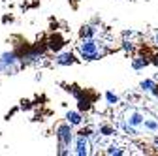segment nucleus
<instances>
[{
    "label": "nucleus",
    "instance_id": "1",
    "mask_svg": "<svg viewBox=\"0 0 158 156\" xmlns=\"http://www.w3.org/2000/svg\"><path fill=\"white\" fill-rule=\"evenodd\" d=\"M109 51L107 42H104L102 38H83V40L77 42L75 53L77 56L85 62H94V60H100L102 56H106Z\"/></svg>",
    "mask_w": 158,
    "mask_h": 156
},
{
    "label": "nucleus",
    "instance_id": "2",
    "mask_svg": "<svg viewBox=\"0 0 158 156\" xmlns=\"http://www.w3.org/2000/svg\"><path fill=\"white\" fill-rule=\"evenodd\" d=\"M55 138H56V154L58 156H70L72 154V145H73V138H75V132L73 126L64 122H58L55 126Z\"/></svg>",
    "mask_w": 158,
    "mask_h": 156
},
{
    "label": "nucleus",
    "instance_id": "3",
    "mask_svg": "<svg viewBox=\"0 0 158 156\" xmlns=\"http://www.w3.org/2000/svg\"><path fill=\"white\" fill-rule=\"evenodd\" d=\"M0 62L4 64V73H8V75H13V73H17L19 68H23L21 56H19L13 49L0 53Z\"/></svg>",
    "mask_w": 158,
    "mask_h": 156
},
{
    "label": "nucleus",
    "instance_id": "4",
    "mask_svg": "<svg viewBox=\"0 0 158 156\" xmlns=\"http://www.w3.org/2000/svg\"><path fill=\"white\" fill-rule=\"evenodd\" d=\"M145 113L147 111H143L141 107H135V105H126L124 109H123V119L128 122V124H132V126H135V128H139L141 130V124H143V119H145Z\"/></svg>",
    "mask_w": 158,
    "mask_h": 156
},
{
    "label": "nucleus",
    "instance_id": "5",
    "mask_svg": "<svg viewBox=\"0 0 158 156\" xmlns=\"http://www.w3.org/2000/svg\"><path fill=\"white\" fill-rule=\"evenodd\" d=\"M72 149H73L72 154H75V156H89V154H92V145H90L89 138H85V135L77 133V132H75Z\"/></svg>",
    "mask_w": 158,
    "mask_h": 156
},
{
    "label": "nucleus",
    "instance_id": "6",
    "mask_svg": "<svg viewBox=\"0 0 158 156\" xmlns=\"http://www.w3.org/2000/svg\"><path fill=\"white\" fill-rule=\"evenodd\" d=\"M45 43H47V51L56 55L58 51H62V49L66 47V38H64L60 32H53L47 40H45Z\"/></svg>",
    "mask_w": 158,
    "mask_h": 156
},
{
    "label": "nucleus",
    "instance_id": "7",
    "mask_svg": "<svg viewBox=\"0 0 158 156\" xmlns=\"http://www.w3.org/2000/svg\"><path fill=\"white\" fill-rule=\"evenodd\" d=\"M75 62H77L75 53H73V51H66V49L58 51V53L55 55V58H53V64H55V66H72V64H75Z\"/></svg>",
    "mask_w": 158,
    "mask_h": 156
},
{
    "label": "nucleus",
    "instance_id": "8",
    "mask_svg": "<svg viewBox=\"0 0 158 156\" xmlns=\"http://www.w3.org/2000/svg\"><path fill=\"white\" fill-rule=\"evenodd\" d=\"M83 38H102V28L96 23H85L79 28V40Z\"/></svg>",
    "mask_w": 158,
    "mask_h": 156
},
{
    "label": "nucleus",
    "instance_id": "9",
    "mask_svg": "<svg viewBox=\"0 0 158 156\" xmlns=\"http://www.w3.org/2000/svg\"><path fill=\"white\" fill-rule=\"evenodd\" d=\"M64 121L68 124H72L73 128H79V126H83V122H85V115L79 109H68L64 113Z\"/></svg>",
    "mask_w": 158,
    "mask_h": 156
},
{
    "label": "nucleus",
    "instance_id": "10",
    "mask_svg": "<svg viewBox=\"0 0 158 156\" xmlns=\"http://www.w3.org/2000/svg\"><path fill=\"white\" fill-rule=\"evenodd\" d=\"M141 132H145L147 135L158 133V117L156 115L145 113V119H143V124H141Z\"/></svg>",
    "mask_w": 158,
    "mask_h": 156
},
{
    "label": "nucleus",
    "instance_id": "11",
    "mask_svg": "<svg viewBox=\"0 0 158 156\" xmlns=\"http://www.w3.org/2000/svg\"><path fill=\"white\" fill-rule=\"evenodd\" d=\"M126 147L121 145L118 141H107V145L104 147V154L107 156H123V154H128V150H124Z\"/></svg>",
    "mask_w": 158,
    "mask_h": 156
},
{
    "label": "nucleus",
    "instance_id": "12",
    "mask_svg": "<svg viewBox=\"0 0 158 156\" xmlns=\"http://www.w3.org/2000/svg\"><path fill=\"white\" fill-rule=\"evenodd\" d=\"M96 130L100 132L104 138H107V139H111V138H115L117 135V128H115V122H107V121H102L100 124H96Z\"/></svg>",
    "mask_w": 158,
    "mask_h": 156
},
{
    "label": "nucleus",
    "instance_id": "13",
    "mask_svg": "<svg viewBox=\"0 0 158 156\" xmlns=\"http://www.w3.org/2000/svg\"><path fill=\"white\" fill-rule=\"evenodd\" d=\"M130 64H132V70L141 72V70H145V68L151 64V56H145V55H134Z\"/></svg>",
    "mask_w": 158,
    "mask_h": 156
},
{
    "label": "nucleus",
    "instance_id": "14",
    "mask_svg": "<svg viewBox=\"0 0 158 156\" xmlns=\"http://www.w3.org/2000/svg\"><path fill=\"white\" fill-rule=\"evenodd\" d=\"M92 104H94V100L89 98V90H85V94L81 96V98H77V109L81 113H89L92 109Z\"/></svg>",
    "mask_w": 158,
    "mask_h": 156
},
{
    "label": "nucleus",
    "instance_id": "15",
    "mask_svg": "<svg viewBox=\"0 0 158 156\" xmlns=\"http://www.w3.org/2000/svg\"><path fill=\"white\" fill-rule=\"evenodd\" d=\"M154 87H156V81L151 79V77H147V79H141V81H139V85H137V90H139L141 94H145V96H149V94L154 90Z\"/></svg>",
    "mask_w": 158,
    "mask_h": 156
},
{
    "label": "nucleus",
    "instance_id": "16",
    "mask_svg": "<svg viewBox=\"0 0 158 156\" xmlns=\"http://www.w3.org/2000/svg\"><path fill=\"white\" fill-rule=\"evenodd\" d=\"M104 100H106V104H107L109 107H117L118 104H121V96L115 94L113 90H106V92H104Z\"/></svg>",
    "mask_w": 158,
    "mask_h": 156
},
{
    "label": "nucleus",
    "instance_id": "17",
    "mask_svg": "<svg viewBox=\"0 0 158 156\" xmlns=\"http://www.w3.org/2000/svg\"><path fill=\"white\" fill-rule=\"evenodd\" d=\"M62 87H64V90H66L68 94L73 96L75 100H77V98H81V96L85 94V90H87V88H81L79 85H73V83H72V85H62Z\"/></svg>",
    "mask_w": 158,
    "mask_h": 156
},
{
    "label": "nucleus",
    "instance_id": "18",
    "mask_svg": "<svg viewBox=\"0 0 158 156\" xmlns=\"http://www.w3.org/2000/svg\"><path fill=\"white\" fill-rule=\"evenodd\" d=\"M121 49H123L124 53H135V43H134V40H126V38H123Z\"/></svg>",
    "mask_w": 158,
    "mask_h": 156
},
{
    "label": "nucleus",
    "instance_id": "19",
    "mask_svg": "<svg viewBox=\"0 0 158 156\" xmlns=\"http://www.w3.org/2000/svg\"><path fill=\"white\" fill-rule=\"evenodd\" d=\"M121 36L126 38V40H134V38H139V32H135V30H132V28H124Z\"/></svg>",
    "mask_w": 158,
    "mask_h": 156
},
{
    "label": "nucleus",
    "instance_id": "20",
    "mask_svg": "<svg viewBox=\"0 0 158 156\" xmlns=\"http://www.w3.org/2000/svg\"><path fill=\"white\" fill-rule=\"evenodd\" d=\"M32 107V102L30 100H23L21 102V109H30Z\"/></svg>",
    "mask_w": 158,
    "mask_h": 156
},
{
    "label": "nucleus",
    "instance_id": "21",
    "mask_svg": "<svg viewBox=\"0 0 158 156\" xmlns=\"http://www.w3.org/2000/svg\"><path fill=\"white\" fill-rule=\"evenodd\" d=\"M151 64H154V66L158 68V53H154V55L151 56Z\"/></svg>",
    "mask_w": 158,
    "mask_h": 156
},
{
    "label": "nucleus",
    "instance_id": "22",
    "mask_svg": "<svg viewBox=\"0 0 158 156\" xmlns=\"http://www.w3.org/2000/svg\"><path fill=\"white\" fill-rule=\"evenodd\" d=\"M152 43H154V47H158V30L152 34Z\"/></svg>",
    "mask_w": 158,
    "mask_h": 156
},
{
    "label": "nucleus",
    "instance_id": "23",
    "mask_svg": "<svg viewBox=\"0 0 158 156\" xmlns=\"http://www.w3.org/2000/svg\"><path fill=\"white\" fill-rule=\"evenodd\" d=\"M152 147L158 150V133H154V138H152Z\"/></svg>",
    "mask_w": 158,
    "mask_h": 156
},
{
    "label": "nucleus",
    "instance_id": "24",
    "mask_svg": "<svg viewBox=\"0 0 158 156\" xmlns=\"http://www.w3.org/2000/svg\"><path fill=\"white\" fill-rule=\"evenodd\" d=\"M0 73H4V64L0 62Z\"/></svg>",
    "mask_w": 158,
    "mask_h": 156
},
{
    "label": "nucleus",
    "instance_id": "25",
    "mask_svg": "<svg viewBox=\"0 0 158 156\" xmlns=\"http://www.w3.org/2000/svg\"><path fill=\"white\" fill-rule=\"evenodd\" d=\"M73 2H81V0H73Z\"/></svg>",
    "mask_w": 158,
    "mask_h": 156
}]
</instances>
